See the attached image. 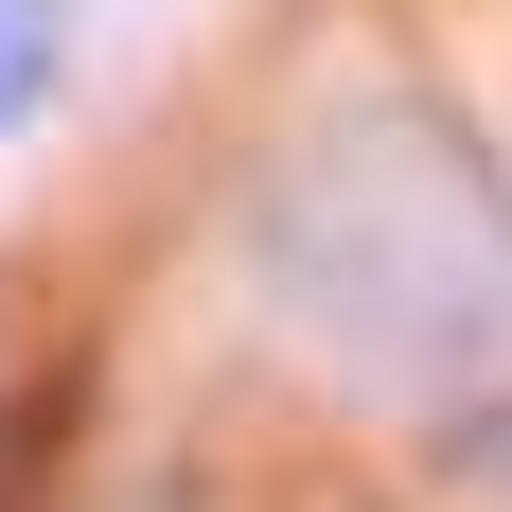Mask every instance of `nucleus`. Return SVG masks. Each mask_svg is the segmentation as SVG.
Segmentation results:
<instances>
[{"label": "nucleus", "instance_id": "3", "mask_svg": "<svg viewBox=\"0 0 512 512\" xmlns=\"http://www.w3.org/2000/svg\"><path fill=\"white\" fill-rule=\"evenodd\" d=\"M442 477H460V495H495V512H512V407H460V424H442Z\"/></svg>", "mask_w": 512, "mask_h": 512}, {"label": "nucleus", "instance_id": "1", "mask_svg": "<svg viewBox=\"0 0 512 512\" xmlns=\"http://www.w3.org/2000/svg\"><path fill=\"white\" fill-rule=\"evenodd\" d=\"M248 301L301 336L336 389H477L512 371V159L477 142L460 106H336L248 177L230 212Z\"/></svg>", "mask_w": 512, "mask_h": 512}, {"label": "nucleus", "instance_id": "2", "mask_svg": "<svg viewBox=\"0 0 512 512\" xmlns=\"http://www.w3.org/2000/svg\"><path fill=\"white\" fill-rule=\"evenodd\" d=\"M53 89H71V0H0V142L53 124Z\"/></svg>", "mask_w": 512, "mask_h": 512}]
</instances>
